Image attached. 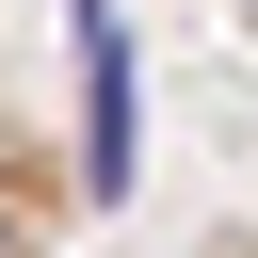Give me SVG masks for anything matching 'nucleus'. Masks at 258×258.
Instances as JSON below:
<instances>
[{"label": "nucleus", "instance_id": "1", "mask_svg": "<svg viewBox=\"0 0 258 258\" xmlns=\"http://www.w3.org/2000/svg\"><path fill=\"white\" fill-rule=\"evenodd\" d=\"M64 32H81V194L129 210V177H145V64H129V16H113V0H64Z\"/></svg>", "mask_w": 258, "mask_h": 258}]
</instances>
